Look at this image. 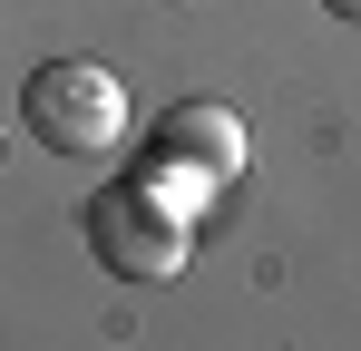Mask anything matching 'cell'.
Masks as SVG:
<instances>
[{
    "label": "cell",
    "instance_id": "1",
    "mask_svg": "<svg viewBox=\"0 0 361 351\" xmlns=\"http://www.w3.org/2000/svg\"><path fill=\"white\" fill-rule=\"evenodd\" d=\"M78 234H88V254H98L118 283H176L195 225H185L147 176H108V185L78 195Z\"/></svg>",
    "mask_w": 361,
    "mask_h": 351
},
{
    "label": "cell",
    "instance_id": "2",
    "mask_svg": "<svg viewBox=\"0 0 361 351\" xmlns=\"http://www.w3.org/2000/svg\"><path fill=\"white\" fill-rule=\"evenodd\" d=\"M20 127L68 156V166H88V156H108L127 137V88L118 68H98V58H39L30 68V88H20Z\"/></svg>",
    "mask_w": 361,
    "mask_h": 351
},
{
    "label": "cell",
    "instance_id": "3",
    "mask_svg": "<svg viewBox=\"0 0 361 351\" xmlns=\"http://www.w3.org/2000/svg\"><path fill=\"white\" fill-rule=\"evenodd\" d=\"M147 156H185V166H205V176L235 185L254 166V127L235 117V98H176V108H157V127H147Z\"/></svg>",
    "mask_w": 361,
    "mask_h": 351
},
{
    "label": "cell",
    "instance_id": "4",
    "mask_svg": "<svg viewBox=\"0 0 361 351\" xmlns=\"http://www.w3.org/2000/svg\"><path fill=\"white\" fill-rule=\"evenodd\" d=\"M137 176H147V185H157V195H166V205H176L185 225H195V215H205V205H215V195H225V176H205V166H185V156H137Z\"/></svg>",
    "mask_w": 361,
    "mask_h": 351
},
{
    "label": "cell",
    "instance_id": "5",
    "mask_svg": "<svg viewBox=\"0 0 361 351\" xmlns=\"http://www.w3.org/2000/svg\"><path fill=\"white\" fill-rule=\"evenodd\" d=\"M322 10H332V20H352V30H361V0H322Z\"/></svg>",
    "mask_w": 361,
    "mask_h": 351
}]
</instances>
